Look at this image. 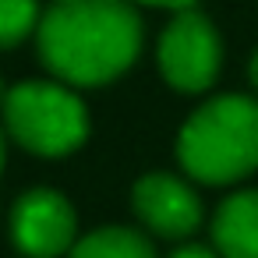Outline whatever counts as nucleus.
<instances>
[{
  "mask_svg": "<svg viewBox=\"0 0 258 258\" xmlns=\"http://www.w3.org/2000/svg\"><path fill=\"white\" fill-rule=\"evenodd\" d=\"M142 36L145 25L131 0H53L36 29V53L50 78L99 89L131 71Z\"/></svg>",
  "mask_w": 258,
  "mask_h": 258,
  "instance_id": "f257e3e1",
  "label": "nucleus"
},
{
  "mask_svg": "<svg viewBox=\"0 0 258 258\" xmlns=\"http://www.w3.org/2000/svg\"><path fill=\"white\" fill-rule=\"evenodd\" d=\"M177 163L209 187L251 177L258 170V99L240 92L205 99L177 131Z\"/></svg>",
  "mask_w": 258,
  "mask_h": 258,
  "instance_id": "f03ea898",
  "label": "nucleus"
},
{
  "mask_svg": "<svg viewBox=\"0 0 258 258\" xmlns=\"http://www.w3.org/2000/svg\"><path fill=\"white\" fill-rule=\"evenodd\" d=\"M0 124L8 138L39 159H64L89 138V106L75 85L60 78L18 82L0 99Z\"/></svg>",
  "mask_w": 258,
  "mask_h": 258,
  "instance_id": "7ed1b4c3",
  "label": "nucleus"
},
{
  "mask_svg": "<svg viewBox=\"0 0 258 258\" xmlns=\"http://www.w3.org/2000/svg\"><path fill=\"white\" fill-rule=\"evenodd\" d=\"M156 68L163 82L184 96H202L223 71V39L209 15L198 8L173 11L156 39Z\"/></svg>",
  "mask_w": 258,
  "mask_h": 258,
  "instance_id": "20e7f679",
  "label": "nucleus"
},
{
  "mask_svg": "<svg viewBox=\"0 0 258 258\" xmlns=\"http://www.w3.org/2000/svg\"><path fill=\"white\" fill-rule=\"evenodd\" d=\"M11 240L25 258H64L78 240V212L57 187H29L15 198Z\"/></svg>",
  "mask_w": 258,
  "mask_h": 258,
  "instance_id": "39448f33",
  "label": "nucleus"
},
{
  "mask_svg": "<svg viewBox=\"0 0 258 258\" xmlns=\"http://www.w3.org/2000/svg\"><path fill=\"white\" fill-rule=\"evenodd\" d=\"M131 209L138 223L163 240H187L202 223V198L187 173L177 177L166 170H152L138 177L131 187Z\"/></svg>",
  "mask_w": 258,
  "mask_h": 258,
  "instance_id": "423d86ee",
  "label": "nucleus"
},
{
  "mask_svg": "<svg viewBox=\"0 0 258 258\" xmlns=\"http://www.w3.org/2000/svg\"><path fill=\"white\" fill-rule=\"evenodd\" d=\"M209 233L223 258H258V187L223 198L212 212Z\"/></svg>",
  "mask_w": 258,
  "mask_h": 258,
  "instance_id": "0eeeda50",
  "label": "nucleus"
},
{
  "mask_svg": "<svg viewBox=\"0 0 258 258\" xmlns=\"http://www.w3.org/2000/svg\"><path fill=\"white\" fill-rule=\"evenodd\" d=\"M64 258H159L149 233L138 226H99L75 240Z\"/></svg>",
  "mask_w": 258,
  "mask_h": 258,
  "instance_id": "6e6552de",
  "label": "nucleus"
},
{
  "mask_svg": "<svg viewBox=\"0 0 258 258\" xmlns=\"http://www.w3.org/2000/svg\"><path fill=\"white\" fill-rule=\"evenodd\" d=\"M43 18L39 0H0V53L22 46L25 39H36Z\"/></svg>",
  "mask_w": 258,
  "mask_h": 258,
  "instance_id": "1a4fd4ad",
  "label": "nucleus"
},
{
  "mask_svg": "<svg viewBox=\"0 0 258 258\" xmlns=\"http://www.w3.org/2000/svg\"><path fill=\"white\" fill-rule=\"evenodd\" d=\"M166 258H223L216 244H198V240H180Z\"/></svg>",
  "mask_w": 258,
  "mask_h": 258,
  "instance_id": "9d476101",
  "label": "nucleus"
},
{
  "mask_svg": "<svg viewBox=\"0 0 258 258\" xmlns=\"http://www.w3.org/2000/svg\"><path fill=\"white\" fill-rule=\"evenodd\" d=\"M138 8H163V11H184V8H195L198 0H131Z\"/></svg>",
  "mask_w": 258,
  "mask_h": 258,
  "instance_id": "9b49d317",
  "label": "nucleus"
},
{
  "mask_svg": "<svg viewBox=\"0 0 258 258\" xmlns=\"http://www.w3.org/2000/svg\"><path fill=\"white\" fill-rule=\"evenodd\" d=\"M4 163H8V131L0 124V173H4Z\"/></svg>",
  "mask_w": 258,
  "mask_h": 258,
  "instance_id": "f8f14e48",
  "label": "nucleus"
},
{
  "mask_svg": "<svg viewBox=\"0 0 258 258\" xmlns=\"http://www.w3.org/2000/svg\"><path fill=\"white\" fill-rule=\"evenodd\" d=\"M247 78H251V85L258 89V50H254V57H251V64H247Z\"/></svg>",
  "mask_w": 258,
  "mask_h": 258,
  "instance_id": "ddd939ff",
  "label": "nucleus"
},
{
  "mask_svg": "<svg viewBox=\"0 0 258 258\" xmlns=\"http://www.w3.org/2000/svg\"><path fill=\"white\" fill-rule=\"evenodd\" d=\"M4 92H8V89H4V82H0V99H4Z\"/></svg>",
  "mask_w": 258,
  "mask_h": 258,
  "instance_id": "4468645a",
  "label": "nucleus"
},
{
  "mask_svg": "<svg viewBox=\"0 0 258 258\" xmlns=\"http://www.w3.org/2000/svg\"><path fill=\"white\" fill-rule=\"evenodd\" d=\"M22 258H25V254H22Z\"/></svg>",
  "mask_w": 258,
  "mask_h": 258,
  "instance_id": "2eb2a0df",
  "label": "nucleus"
}]
</instances>
